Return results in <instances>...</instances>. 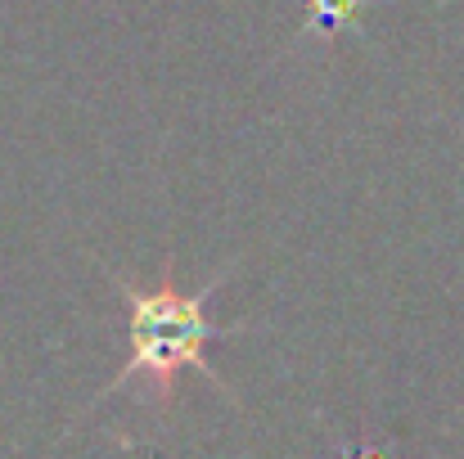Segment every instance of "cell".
I'll return each instance as SVG.
<instances>
[{"label":"cell","instance_id":"1","mask_svg":"<svg viewBox=\"0 0 464 459\" xmlns=\"http://www.w3.org/2000/svg\"><path fill=\"white\" fill-rule=\"evenodd\" d=\"M109 284L127 302V365L113 374V383L100 392V401L140 378L145 383V406L158 410V415H171L185 369H198L221 397L235 401V387L203 356L212 338L239 333V329H226V324L208 320V298L226 284V275H217L212 284L189 293L176 280V262L167 257L158 280H131L122 271H109Z\"/></svg>","mask_w":464,"mask_h":459},{"label":"cell","instance_id":"3","mask_svg":"<svg viewBox=\"0 0 464 459\" xmlns=\"http://www.w3.org/2000/svg\"><path fill=\"white\" fill-rule=\"evenodd\" d=\"M343 459H383V455H379L374 446H347V451H343Z\"/></svg>","mask_w":464,"mask_h":459},{"label":"cell","instance_id":"2","mask_svg":"<svg viewBox=\"0 0 464 459\" xmlns=\"http://www.w3.org/2000/svg\"><path fill=\"white\" fill-rule=\"evenodd\" d=\"M315 27H343L356 18V0H311Z\"/></svg>","mask_w":464,"mask_h":459}]
</instances>
